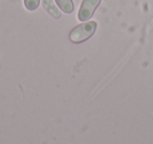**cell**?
Returning <instances> with one entry per match:
<instances>
[{
	"instance_id": "obj_1",
	"label": "cell",
	"mask_w": 153,
	"mask_h": 144,
	"mask_svg": "<svg viewBox=\"0 0 153 144\" xmlns=\"http://www.w3.org/2000/svg\"><path fill=\"white\" fill-rule=\"evenodd\" d=\"M97 22L88 21L85 23H82L80 26H76L74 30L70 32L69 38L71 42L74 43H81L83 41L87 40L88 38L92 36L96 32Z\"/></svg>"
},
{
	"instance_id": "obj_2",
	"label": "cell",
	"mask_w": 153,
	"mask_h": 144,
	"mask_svg": "<svg viewBox=\"0 0 153 144\" xmlns=\"http://www.w3.org/2000/svg\"><path fill=\"white\" fill-rule=\"evenodd\" d=\"M101 1L102 0H83L78 13V19L82 22L90 19Z\"/></svg>"
},
{
	"instance_id": "obj_3",
	"label": "cell",
	"mask_w": 153,
	"mask_h": 144,
	"mask_svg": "<svg viewBox=\"0 0 153 144\" xmlns=\"http://www.w3.org/2000/svg\"><path fill=\"white\" fill-rule=\"evenodd\" d=\"M42 5L45 9V11L53 18H59L61 16L60 11L53 3V0H42Z\"/></svg>"
},
{
	"instance_id": "obj_4",
	"label": "cell",
	"mask_w": 153,
	"mask_h": 144,
	"mask_svg": "<svg viewBox=\"0 0 153 144\" xmlns=\"http://www.w3.org/2000/svg\"><path fill=\"white\" fill-rule=\"evenodd\" d=\"M56 2H57L58 7L65 13L70 14L74 11V3L71 0H56Z\"/></svg>"
},
{
	"instance_id": "obj_5",
	"label": "cell",
	"mask_w": 153,
	"mask_h": 144,
	"mask_svg": "<svg viewBox=\"0 0 153 144\" xmlns=\"http://www.w3.org/2000/svg\"><path fill=\"white\" fill-rule=\"evenodd\" d=\"M40 0H24V5L30 11H35L39 7Z\"/></svg>"
}]
</instances>
